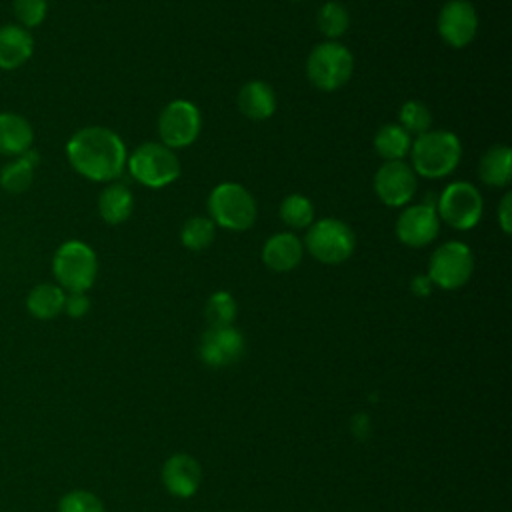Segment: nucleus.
Listing matches in <instances>:
<instances>
[{
  "instance_id": "nucleus-12",
  "label": "nucleus",
  "mask_w": 512,
  "mask_h": 512,
  "mask_svg": "<svg viewBox=\"0 0 512 512\" xmlns=\"http://www.w3.org/2000/svg\"><path fill=\"white\" fill-rule=\"evenodd\" d=\"M438 32L454 48L468 46L478 32V14L468 0H450L438 14Z\"/></svg>"
},
{
  "instance_id": "nucleus-31",
  "label": "nucleus",
  "mask_w": 512,
  "mask_h": 512,
  "mask_svg": "<svg viewBox=\"0 0 512 512\" xmlns=\"http://www.w3.org/2000/svg\"><path fill=\"white\" fill-rule=\"evenodd\" d=\"M14 14L22 28H36L48 14L46 0H14Z\"/></svg>"
},
{
  "instance_id": "nucleus-9",
  "label": "nucleus",
  "mask_w": 512,
  "mask_h": 512,
  "mask_svg": "<svg viewBox=\"0 0 512 512\" xmlns=\"http://www.w3.org/2000/svg\"><path fill=\"white\" fill-rule=\"evenodd\" d=\"M474 272V256L464 242L450 240L434 250L428 264V278L444 290L464 286Z\"/></svg>"
},
{
  "instance_id": "nucleus-13",
  "label": "nucleus",
  "mask_w": 512,
  "mask_h": 512,
  "mask_svg": "<svg viewBox=\"0 0 512 512\" xmlns=\"http://www.w3.org/2000/svg\"><path fill=\"white\" fill-rule=\"evenodd\" d=\"M244 336L234 326H210L200 338V358L212 368L238 362L244 354Z\"/></svg>"
},
{
  "instance_id": "nucleus-35",
  "label": "nucleus",
  "mask_w": 512,
  "mask_h": 512,
  "mask_svg": "<svg viewBox=\"0 0 512 512\" xmlns=\"http://www.w3.org/2000/svg\"><path fill=\"white\" fill-rule=\"evenodd\" d=\"M294 2H296V0H294Z\"/></svg>"
},
{
  "instance_id": "nucleus-21",
  "label": "nucleus",
  "mask_w": 512,
  "mask_h": 512,
  "mask_svg": "<svg viewBox=\"0 0 512 512\" xmlns=\"http://www.w3.org/2000/svg\"><path fill=\"white\" fill-rule=\"evenodd\" d=\"M64 298L66 292L58 284H38L28 292L26 308L28 312L38 320H50L56 318L64 310Z\"/></svg>"
},
{
  "instance_id": "nucleus-16",
  "label": "nucleus",
  "mask_w": 512,
  "mask_h": 512,
  "mask_svg": "<svg viewBox=\"0 0 512 512\" xmlns=\"http://www.w3.org/2000/svg\"><path fill=\"white\" fill-rule=\"evenodd\" d=\"M34 52L32 34L20 24L0 26V68L16 70L30 60Z\"/></svg>"
},
{
  "instance_id": "nucleus-20",
  "label": "nucleus",
  "mask_w": 512,
  "mask_h": 512,
  "mask_svg": "<svg viewBox=\"0 0 512 512\" xmlns=\"http://www.w3.org/2000/svg\"><path fill=\"white\" fill-rule=\"evenodd\" d=\"M478 176L488 186H506L512 178V150L504 144L488 148L480 158Z\"/></svg>"
},
{
  "instance_id": "nucleus-8",
  "label": "nucleus",
  "mask_w": 512,
  "mask_h": 512,
  "mask_svg": "<svg viewBox=\"0 0 512 512\" xmlns=\"http://www.w3.org/2000/svg\"><path fill=\"white\" fill-rule=\"evenodd\" d=\"M484 210L478 188L470 182L448 184L436 202V214L456 230H470L478 224Z\"/></svg>"
},
{
  "instance_id": "nucleus-33",
  "label": "nucleus",
  "mask_w": 512,
  "mask_h": 512,
  "mask_svg": "<svg viewBox=\"0 0 512 512\" xmlns=\"http://www.w3.org/2000/svg\"><path fill=\"white\" fill-rule=\"evenodd\" d=\"M498 220L504 234L512 232V192H506L502 196V202L498 206Z\"/></svg>"
},
{
  "instance_id": "nucleus-15",
  "label": "nucleus",
  "mask_w": 512,
  "mask_h": 512,
  "mask_svg": "<svg viewBox=\"0 0 512 512\" xmlns=\"http://www.w3.org/2000/svg\"><path fill=\"white\" fill-rule=\"evenodd\" d=\"M162 480L172 496L188 498L192 496L202 480V468L196 458L188 454H174L164 462Z\"/></svg>"
},
{
  "instance_id": "nucleus-10",
  "label": "nucleus",
  "mask_w": 512,
  "mask_h": 512,
  "mask_svg": "<svg viewBox=\"0 0 512 512\" xmlns=\"http://www.w3.org/2000/svg\"><path fill=\"white\" fill-rule=\"evenodd\" d=\"M158 132L168 148H184L200 134V112L188 100H172L158 118Z\"/></svg>"
},
{
  "instance_id": "nucleus-19",
  "label": "nucleus",
  "mask_w": 512,
  "mask_h": 512,
  "mask_svg": "<svg viewBox=\"0 0 512 512\" xmlns=\"http://www.w3.org/2000/svg\"><path fill=\"white\" fill-rule=\"evenodd\" d=\"M238 108L250 120H266L276 110V94L264 80H250L238 92Z\"/></svg>"
},
{
  "instance_id": "nucleus-32",
  "label": "nucleus",
  "mask_w": 512,
  "mask_h": 512,
  "mask_svg": "<svg viewBox=\"0 0 512 512\" xmlns=\"http://www.w3.org/2000/svg\"><path fill=\"white\" fill-rule=\"evenodd\" d=\"M90 310V300L86 292H68L64 298V312L72 318H80Z\"/></svg>"
},
{
  "instance_id": "nucleus-2",
  "label": "nucleus",
  "mask_w": 512,
  "mask_h": 512,
  "mask_svg": "<svg viewBox=\"0 0 512 512\" xmlns=\"http://www.w3.org/2000/svg\"><path fill=\"white\" fill-rule=\"evenodd\" d=\"M412 170L424 178H444L460 162L462 146L454 132L448 130H428L410 146Z\"/></svg>"
},
{
  "instance_id": "nucleus-3",
  "label": "nucleus",
  "mask_w": 512,
  "mask_h": 512,
  "mask_svg": "<svg viewBox=\"0 0 512 512\" xmlns=\"http://www.w3.org/2000/svg\"><path fill=\"white\" fill-rule=\"evenodd\" d=\"M52 272L62 290L86 292L96 280L98 260L86 242L68 240L56 250Z\"/></svg>"
},
{
  "instance_id": "nucleus-29",
  "label": "nucleus",
  "mask_w": 512,
  "mask_h": 512,
  "mask_svg": "<svg viewBox=\"0 0 512 512\" xmlns=\"http://www.w3.org/2000/svg\"><path fill=\"white\" fill-rule=\"evenodd\" d=\"M400 126L412 136H420L424 132L430 130L432 126V112L428 110L426 104L418 102V100H408L402 108H400Z\"/></svg>"
},
{
  "instance_id": "nucleus-4",
  "label": "nucleus",
  "mask_w": 512,
  "mask_h": 512,
  "mask_svg": "<svg viewBox=\"0 0 512 512\" xmlns=\"http://www.w3.org/2000/svg\"><path fill=\"white\" fill-rule=\"evenodd\" d=\"M210 220L228 230H248L256 220L252 194L236 182L218 184L208 198Z\"/></svg>"
},
{
  "instance_id": "nucleus-24",
  "label": "nucleus",
  "mask_w": 512,
  "mask_h": 512,
  "mask_svg": "<svg viewBox=\"0 0 512 512\" xmlns=\"http://www.w3.org/2000/svg\"><path fill=\"white\" fill-rule=\"evenodd\" d=\"M410 134L400 124H384L374 136V148L386 162L402 160L410 152Z\"/></svg>"
},
{
  "instance_id": "nucleus-26",
  "label": "nucleus",
  "mask_w": 512,
  "mask_h": 512,
  "mask_svg": "<svg viewBox=\"0 0 512 512\" xmlns=\"http://www.w3.org/2000/svg\"><path fill=\"white\" fill-rule=\"evenodd\" d=\"M316 22H318V30L326 38H340L348 30L350 14L342 2L330 0L318 10Z\"/></svg>"
},
{
  "instance_id": "nucleus-22",
  "label": "nucleus",
  "mask_w": 512,
  "mask_h": 512,
  "mask_svg": "<svg viewBox=\"0 0 512 512\" xmlns=\"http://www.w3.org/2000/svg\"><path fill=\"white\" fill-rule=\"evenodd\" d=\"M132 192L124 184H108L98 198V212L104 222L108 224H120L132 214Z\"/></svg>"
},
{
  "instance_id": "nucleus-23",
  "label": "nucleus",
  "mask_w": 512,
  "mask_h": 512,
  "mask_svg": "<svg viewBox=\"0 0 512 512\" xmlns=\"http://www.w3.org/2000/svg\"><path fill=\"white\" fill-rule=\"evenodd\" d=\"M36 160L38 156L34 154V150H28L22 156H16L12 162H8L0 170V186L12 194H20L28 190L34 180Z\"/></svg>"
},
{
  "instance_id": "nucleus-14",
  "label": "nucleus",
  "mask_w": 512,
  "mask_h": 512,
  "mask_svg": "<svg viewBox=\"0 0 512 512\" xmlns=\"http://www.w3.org/2000/svg\"><path fill=\"white\" fill-rule=\"evenodd\" d=\"M440 230V218L436 208L426 204H416L406 208L396 220V236L402 244L420 248L430 244Z\"/></svg>"
},
{
  "instance_id": "nucleus-5",
  "label": "nucleus",
  "mask_w": 512,
  "mask_h": 512,
  "mask_svg": "<svg viewBox=\"0 0 512 512\" xmlns=\"http://www.w3.org/2000/svg\"><path fill=\"white\" fill-rule=\"evenodd\" d=\"M352 70L354 58L350 50L334 40L314 46L306 60V72L310 82L324 92L342 88L350 80Z\"/></svg>"
},
{
  "instance_id": "nucleus-18",
  "label": "nucleus",
  "mask_w": 512,
  "mask_h": 512,
  "mask_svg": "<svg viewBox=\"0 0 512 512\" xmlns=\"http://www.w3.org/2000/svg\"><path fill=\"white\" fill-rule=\"evenodd\" d=\"M34 130L30 122L16 112H0V154L22 156L30 150Z\"/></svg>"
},
{
  "instance_id": "nucleus-27",
  "label": "nucleus",
  "mask_w": 512,
  "mask_h": 512,
  "mask_svg": "<svg viewBox=\"0 0 512 512\" xmlns=\"http://www.w3.org/2000/svg\"><path fill=\"white\" fill-rule=\"evenodd\" d=\"M280 218L290 228H306L314 220V206L302 194H288L280 204Z\"/></svg>"
},
{
  "instance_id": "nucleus-17",
  "label": "nucleus",
  "mask_w": 512,
  "mask_h": 512,
  "mask_svg": "<svg viewBox=\"0 0 512 512\" xmlns=\"http://www.w3.org/2000/svg\"><path fill=\"white\" fill-rule=\"evenodd\" d=\"M302 254H304V246L300 238L290 232H280L270 236L262 248L264 264L276 272L294 270L300 264Z\"/></svg>"
},
{
  "instance_id": "nucleus-11",
  "label": "nucleus",
  "mask_w": 512,
  "mask_h": 512,
  "mask_svg": "<svg viewBox=\"0 0 512 512\" xmlns=\"http://www.w3.org/2000/svg\"><path fill=\"white\" fill-rule=\"evenodd\" d=\"M416 172L402 160L384 162L374 176V190L388 206H404L416 194Z\"/></svg>"
},
{
  "instance_id": "nucleus-25",
  "label": "nucleus",
  "mask_w": 512,
  "mask_h": 512,
  "mask_svg": "<svg viewBox=\"0 0 512 512\" xmlns=\"http://www.w3.org/2000/svg\"><path fill=\"white\" fill-rule=\"evenodd\" d=\"M216 234V224L208 216H192L184 222L180 230V240L190 250H204L212 244Z\"/></svg>"
},
{
  "instance_id": "nucleus-1",
  "label": "nucleus",
  "mask_w": 512,
  "mask_h": 512,
  "mask_svg": "<svg viewBox=\"0 0 512 512\" xmlns=\"http://www.w3.org/2000/svg\"><path fill=\"white\" fill-rule=\"evenodd\" d=\"M66 156L78 174L94 182H110L126 166L124 142L104 126H86L74 132L66 144Z\"/></svg>"
},
{
  "instance_id": "nucleus-7",
  "label": "nucleus",
  "mask_w": 512,
  "mask_h": 512,
  "mask_svg": "<svg viewBox=\"0 0 512 512\" xmlns=\"http://www.w3.org/2000/svg\"><path fill=\"white\" fill-rule=\"evenodd\" d=\"M306 250L324 264H340L354 252L356 238L352 228L336 218H322L306 232Z\"/></svg>"
},
{
  "instance_id": "nucleus-30",
  "label": "nucleus",
  "mask_w": 512,
  "mask_h": 512,
  "mask_svg": "<svg viewBox=\"0 0 512 512\" xmlns=\"http://www.w3.org/2000/svg\"><path fill=\"white\" fill-rule=\"evenodd\" d=\"M58 512H104V504L88 490H72L60 498Z\"/></svg>"
},
{
  "instance_id": "nucleus-6",
  "label": "nucleus",
  "mask_w": 512,
  "mask_h": 512,
  "mask_svg": "<svg viewBox=\"0 0 512 512\" xmlns=\"http://www.w3.org/2000/svg\"><path fill=\"white\" fill-rule=\"evenodd\" d=\"M128 170L140 184L148 188H162L178 178L180 160L172 148L158 142H146L130 154Z\"/></svg>"
},
{
  "instance_id": "nucleus-28",
  "label": "nucleus",
  "mask_w": 512,
  "mask_h": 512,
  "mask_svg": "<svg viewBox=\"0 0 512 512\" xmlns=\"http://www.w3.org/2000/svg\"><path fill=\"white\" fill-rule=\"evenodd\" d=\"M236 300L232 298L230 292H214L204 308V316L208 320L210 326H232L234 318H236Z\"/></svg>"
},
{
  "instance_id": "nucleus-34",
  "label": "nucleus",
  "mask_w": 512,
  "mask_h": 512,
  "mask_svg": "<svg viewBox=\"0 0 512 512\" xmlns=\"http://www.w3.org/2000/svg\"><path fill=\"white\" fill-rule=\"evenodd\" d=\"M430 288H432V282H430V278L428 276H418V278H414L412 280V290L416 292V294H428L430 292Z\"/></svg>"
}]
</instances>
